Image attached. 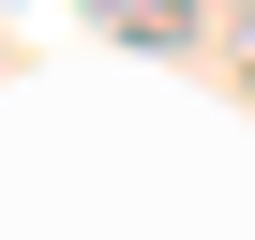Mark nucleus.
<instances>
[{
  "label": "nucleus",
  "mask_w": 255,
  "mask_h": 240,
  "mask_svg": "<svg viewBox=\"0 0 255 240\" xmlns=\"http://www.w3.org/2000/svg\"><path fill=\"white\" fill-rule=\"evenodd\" d=\"M105 15H120V45H180V30H195V0H105Z\"/></svg>",
  "instance_id": "nucleus-1"
}]
</instances>
